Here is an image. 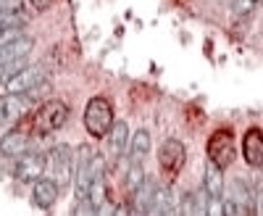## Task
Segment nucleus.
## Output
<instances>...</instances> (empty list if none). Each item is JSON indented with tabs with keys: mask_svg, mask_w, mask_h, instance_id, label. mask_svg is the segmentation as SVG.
Returning <instances> with one entry per match:
<instances>
[{
	"mask_svg": "<svg viewBox=\"0 0 263 216\" xmlns=\"http://www.w3.org/2000/svg\"><path fill=\"white\" fill-rule=\"evenodd\" d=\"M92 161H95V150L90 148V143H82L77 148V166H74V193H77V201L90 198Z\"/></svg>",
	"mask_w": 263,
	"mask_h": 216,
	"instance_id": "20e7f679",
	"label": "nucleus"
},
{
	"mask_svg": "<svg viewBox=\"0 0 263 216\" xmlns=\"http://www.w3.org/2000/svg\"><path fill=\"white\" fill-rule=\"evenodd\" d=\"M74 166H77V150L69 145H55L48 153L45 174L53 177L61 190H69V185H74Z\"/></svg>",
	"mask_w": 263,
	"mask_h": 216,
	"instance_id": "f03ea898",
	"label": "nucleus"
},
{
	"mask_svg": "<svg viewBox=\"0 0 263 216\" xmlns=\"http://www.w3.org/2000/svg\"><path fill=\"white\" fill-rule=\"evenodd\" d=\"M29 3L34 5V11H48L53 5V0H29Z\"/></svg>",
	"mask_w": 263,
	"mask_h": 216,
	"instance_id": "393cba45",
	"label": "nucleus"
},
{
	"mask_svg": "<svg viewBox=\"0 0 263 216\" xmlns=\"http://www.w3.org/2000/svg\"><path fill=\"white\" fill-rule=\"evenodd\" d=\"M69 119V106L63 100H45L32 116V132L34 135H50L58 132Z\"/></svg>",
	"mask_w": 263,
	"mask_h": 216,
	"instance_id": "7ed1b4c3",
	"label": "nucleus"
},
{
	"mask_svg": "<svg viewBox=\"0 0 263 216\" xmlns=\"http://www.w3.org/2000/svg\"><path fill=\"white\" fill-rule=\"evenodd\" d=\"M155 180H150V177H145V182L137 187L134 193H132V209L139 211V214H147L150 211V203H153V193H155Z\"/></svg>",
	"mask_w": 263,
	"mask_h": 216,
	"instance_id": "6ab92c4d",
	"label": "nucleus"
},
{
	"mask_svg": "<svg viewBox=\"0 0 263 216\" xmlns=\"http://www.w3.org/2000/svg\"><path fill=\"white\" fill-rule=\"evenodd\" d=\"M48 82V69H45V63H26V66L16 74L13 79H8L3 87L5 92H16V95H21V92H29L32 87H37V84Z\"/></svg>",
	"mask_w": 263,
	"mask_h": 216,
	"instance_id": "6e6552de",
	"label": "nucleus"
},
{
	"mask_svg": "<svg viewBox=\"0 0 263 216\" xmlns=\"http://www.w3.org/2000/svg\"><path fill=\"white\" fill-rule=\"evenodd\" d=\"M34 98L29 92H21V95H16V92H5V95H0V124H16L18 119H24L29 114V108L34 106Z\"/></svg>",
	"mask_w": 263,
	"mask_h": 216,
	"instance_id": "39448f33",
	"label": "nucleus"
},
{
	"mask_svg": "<svg viewBox=\"0 0 263 216\" xmlns=\"http://www.w3.org/2000/svg\"><path fill=\"white\" fill-rule=\"evenodd\" d=\"M129 145V124L127 121H114L108 132V156H106V164L114 169L119 164V158L124 156V150Z\"/></svg>",
	"mask_w": 263,
	"mask_h": 216,
	"instance_id": "9d476101",
	"label": "nucleus"
},
{
	"mask_svg": "<svg viewBox=\"0 0 263 216\" xmlns=\"http://www.w3.org/2000/svg\"><path fill=\"white\" fill-rule=\"evenodd\" d=\"M234 135L232 129H216V132L208 137V158L213 164H219L221 169H227L232 161H234Z\"/></svg>",
	"mask_w": 263,
	"mask_h": 216,
	"instance_id": "0eeeda50",
	"label": "nucleus"
},
{
	"mask_svg": "<svg viewBox=\"0 0 263 216\" xmlns=\"http://www.w3.org/2000/svg\"><path fill=\"white\" fill-rule=\"evenodd\" d=\"M242 158L245 164L253 169L263 166V132L258 127H250L245 135H242Z\"/></svg>",
	"mask_w": 263,
	"mask_h": 216,
	"instance_id": "f8f14e48",
	"label": "nucleus"
},
{
	"mask_svg": "<svg viewBox=\"0 0 263 216\" xmlns=\"http://www.w3.org/2000/svg\"><path fill=\"white\" fill-rule=\"evenodd\" d=\"M0 26H26V13L21 8L0 5Z\"/></svg>",
	"mask_w": 263,
	"mask_h": 216,
	"instance_id": "aec40b11",
	"label": "nucleus"
},
{
	"mask_svg": "<svg viewBox=\"0 0 263 216\" xmlns=\"http://www.w3.org/2000/svg\"><path fill=\"white\" fill-rule=\"evenodd\" d=\"M145 169H142V164H129V169H127V190L129 193H134L139 185L145 182Z\"/></svg>",
	"mask_w": 263,
	"mask_h": 216,
	"instance_id": "412c9836",
	"label": "nucleus"
},
{
	"mask_svg": "<svg viewBox=\"0 0 263 216\" xmlns=\"http://www.w3.org/2000/svg\"><path fill=\"white\" fill-rule=\"evenodd\" d=\"M184 161H187V150H184V145L179 143V140L168 137L166 143L161 145V150H158V164H161L163 174L176 177V174L182 172Z\"/></svg>",
	"mask_w": 263,
	"mask_h": 216,
	"instance_id": "1a4fd4ad",
	"label": "nucleus"
},
{
	"mask_svg": "<svg viewBox=\"0 0 263 216\" xmlns=\"http://www.w3.org/2000/svg\"><path fill=\"white\" fill-rule=\"evenodd\" d=\"M111 127H114V103L103 95L90 98V103L84 106V129L90 132V137H108Z\"/></svg>",
	"mask_w": 263,
	"mask_h": 216,
	"instance_id": "f257e3e1",
	"label": "nucleus"
},
{
	"mask_svg": "<svg viewBox=\"0 0 263 216\" xmlns=\"http://www.w3.org/2000/svg\"><path fill=\"white\" fill-rule=\"evenodd\" d=\"M61 195V187L55 185L53 177H40L37 182H32V203L42 211H50L55 201Z\"/></svg>",
	"mask_w": 263,
	"mask_h": 216,
	"instance_id": "9b49d317",
	"label": "nucleus"
},
{
	"mask_svg": "<svg viewBox=\"0 0 263 216\" xmlns=\"http://www.w3.org/2000/svg\"><path fill=\"white\" fill-rule=\"evenodd\" d=\"M32 145V135L29 132H21V129H11L0 137V156L3 158H18L24 156Z\"/></svg>",
	"mask_w": 263,
	"mask_h": 216,
	"instance_id": "ddd939ff",
	"label": "nucleus"
},
{
	"mask_svg": "<svg viewBox=\"0 0 263 216\" xmlns=\"http://www.w3.org/2000/svg\"><path fill=\"white\" fill-rule=\"evenodd\" d=\"M24 37V26H0V45H8Z\"/></svg>",
	"mask_w": 263,
	"mask_h": 216,
	"instance_id": "b1692460",
	"label": "nucleus"
},
{
	"mask_svg": "<svg viewBox=\"0 0 263 216\" xmlns=\"http://www.w3.org/2000/svg\"><path fill=\"white\" fill-rule=\"evenodd\" d=\"M24 66H26V58H18V61H11V63H3V66H0V84H5L8 79H13Z\"/></svg>",
	"mask_w": 263,
	"mask_h": 216,
	"instance_id": "5701e85b",
	"label": "nucleus"
},
{
	"mask_svg": "<svg viewBox=\"0 0 263 216\" xmlns=\"http://www.w3.org/2000/svg\"><path fill=\"white\" fill-rule=\"evenodd\" d=\"M224 187H227L224 185V169L208 158V164H205V177H203V190L208 195V203H221Z\"/></svg>",
	"mask_w": 263,
	"mask_h": 216,
	"instance_id": "4468645a",
	"label": "nucleus"
},
{
	"mask_svg": "<svg viewBox=\"0 0 263 216\" xmlns=\"http://www.w3.org/2000/svg\"><path fill=\"white\" fill-rule=\"evenodd\" d=\"M127 150H129V164H142L150 153V132L147 129H137V132L129 137Z\"/></svg>",
	"mask_w": 263,
	"mask_h": 216,
	"instance_id": "f3484780",
	"label": "nucleus"
},
{
	"mask_svg": "<svg viewBox=\"0 0 263 216\" xmlns=\"http://www.w3.org/2000/svg\"><path fill=\"white\" fill-rule=\"evenodd\" d=\"M176 211V198H174V187L171 185H155V193H153V203H150V211L147 214H174Z\"/></svg>",
	"mask_w": 263,
	"mask_h": 216,
	"instance_id": "dca6fc26",
	"label": "nucleus"
},
{
	"mask_svg": "<svg viewBox=\"0 0 263 216\" xmlns=\"http://www.w3.org/2000/svg\"><path fill=\"white\" fill-rule=\"evenodd\" d=\"M32 48H34V40L29 34L18 37V40L8 42V45H0V66H3V63H11V61H18V58H26V55L32 53Z\"/></svg>",
	"mask_w": 263,
	"mask_h": 216,
	"instance_id": "2eb2a0df",
	"label": "nucleus"
},
{
	"mask_svg": "<svg viewBox=\"0 0 263 216\" xmlns=\"http://www.w3.org/2000/svg\"><path fill=\"white\" fill-rule=\"evenodd\" d=\"M45 166H48V156L45 153H34V150H26L24 156L16 158L13 166V177L24 185L37 182L40 177H45Z\"/></svg>",
	"mask_w": 263,
	"mask_h": 216,
	"instance_id": "423d86ee",
	"label": "nucleus"
},
{
	"mask_svg": "<svg viewBox=\"0 0 263 216\" xmlns=\"http://www.w3.org/2000/svg\"><path fill=\"white\" fill-rule=\"evenodd\" d=\"M261 5V0H234L232 13L237 18H248L250 13H256V8Z\"/></svg>",
	"mask_w": 263,
	"mask_h": 216,
	"instance_id": "4be33fe9",
	"label": "nucleus"
},
{
	"mask_svg": "<svg viewBox=\"0 0 263 216\" xmlns=\"http://www.w3.org/2000/svg\"><path fill=\"white\" fill-rule=\"evenodd\" d=\"M208 195L205 190H195V193H184L182 195V203L176 206V214H184V216H195V214H208Z\"/></svg>",
	"mask_w": 263,
	"mask_h": 216,
	"instance_id": "a211bd4d",
	"label": "nucleus"
}]
</instances>
